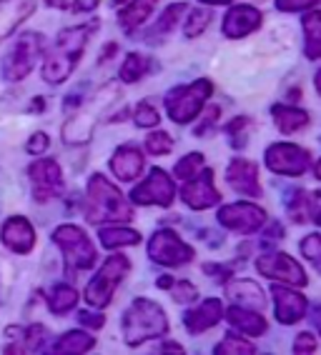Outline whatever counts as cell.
I'll list each match as a JSON object with an SVG mask.
<instances>
[{
    "mask_svg": "<svg viewBox=\"0 0 321 355\" xmlns=\"http://www.w3.org/2000/svg\"><path fill=\"white\" fill-rule=\"evenodd\" d=\"M148 255H151V260L158 263V266L179 268L193 260V248L181 241L176 230L160 228V230H156L154 238L148 241Z\"/></svg>",
    "mask_w": 321,
    "mask_h": 355,
    "instance_id": "9",
    "label": "cell"
},
{
    "mask_svg": "<svg viewBox=\"0 0 321 355\" xmlns=\"http://www.w3.org/2000/svg\"><path fill=\"white\" fill-rule=\"evenodd\" d=\"M316 178H319V180H321V160H319V163H316Z\"/></svg>",
    "mask_w": 321,
    "mask_h": 355,
    "instance_id": "53",
    "label": "cell"
},
{
    "mask_svg": "<svg viewBox=\"0 0 321 355\" xmlns=\"http://www.w3.org/2000/svg\"><path fill=\"white\" fill-rule=\"evenodd\" d=\"M226 295L233 305H241V308H263L266 305V295H263L261 288L254 283V280H233L226 288Z\"/></svg>",
    "mask_w": 321,
    "mask_h": 355,
    "instance_id": "25",
    "label": "cell"
},
{
    "mask_svg": "<svg viewBox=\"0 0 321 355\" xmlns=\"http://www.w3.org/2000/svg\"><path fill=\"white\" fill-rule=\"evenodd\" d=\"M28 178H31L33 198L38 203H48L53 198H60L65 191V180L60 165L53 158H40L35 163H31L28 168Z\"/></svg>",
    "mask_w": 321,
    "mask_h": 355,
    "instance_id": "10",
    "label": "cell"
},
{
    "mask_svg": "<svg viewBox=\"0 0 321 355\" xmlns=\"http://www.w3.org/2000/svg\"><path fill=\"white\" fill-rule=\"evenodd\" d=\"M131 218H133V210L116 185L101 173L90 175L88 191H85V220L93 225H103V223L131 220Z\"/></svg>",
    "mask_w": 321,
    "mask_h": 355,
    "instance_id": "2",
    "label": "cell"
},
{
    "mask_svg": "<svg viewBox=\"0 0 321 355\" xmlns=\"http://www.w3.org/2000/svg\"><path fill=\"white\" fill-rule=\"evenodd\" d=\"M213 353L216 355H254L256 348H254L249 340H244L241 336H236V333H229V336L213 348Z\"/></svg>",
    "mask_w": 321,
    "mask_h": 355,
    "instance_id": "34",
    "label": "cell"
},
{
    "mask_svg": "<svg viewBox=\"0 0 321 355\" xmlns=\"http://www.w3.org/2000/svg\"><path fill=\"white\" fill-rule=\"evenodd\" d=\"M294 353H316V338L311 333H302L294 340Z\"/></svg>",
    "mask_w": 321,
    "mask_h": 355,
    "instance_id": "48",
    "label": "cell"
},
{
    "mask_svg": "<svg viewBox=\"0 0 321 355\" xmlns=\"http://www.w3.org/2000/svg\"><path fill=\"white\" fill-rule=\"evenodd\" d=\"M246 125H249V118H233L229 125H226V133L231 138V146L233 148H241L244 146V135H246Z\"/></svg>",
    "mask_w": 321,
    "mask_h": 355,
    "instance_id": "42",
    "label": "cell"
},
{
    "mask_svg": "<svg viewBox=\"0 0 321 355\" xmlns=\"http://www.w3.org/2000/svg\"><path fill=\"white\" fill-rule=\"evenodd\" d=\"M148 70V60L141 55V53H129L126 55V60H123L121 65V73H118V78H121L123 83H135L141 80L143 76H146Z\"/></svg>",
    "mask_w": 321,
    "mask_h": 355,
    "instance_id": "33",
    "label": "cell"
},
{
    "mask_svg": "<svg viewBox=\"0 0 321 355\" xmlns=\"http://www.w3.org/2000/svg\"><path fill=\"white\" fill-rule=\"evenodd\" d=\"M48 148H51V138H48L43 130L33 133L31 138H28V143H26V150L31 153V155H40V153H45Z\"/></svg>",
    "mask_w": 321,
    "mask_h": 355,
    "instance_id": "46",
    "label": "cell"
},
{
    "mask_svg": "<svg viewBox=\"0 0 321 355\" xmlns=\"http://www.w3.org/2000/svg\"><path fill=\"white\" fill-rule=\"evenodd\" d=\"M78 303V291L73 286H65V283H58V286H53L51 293H48V308L51 313L56 315H65V313H71Z\"/></svg>",
    "mask_w": 321,
    "mask_h": 355,
    "instance_id": "31",
    "label": "cell"
},
{
    "mask_svg": "<svg viewBox=\"0 0 321 355\" xmlns=\"http://www.w3.org/2000/svg\"><path fill=\"white\" fill-rule=\"evenodd\" d=\"M96 348V338L85 333V330H68L58 340L53 343L51 353L56 355H68V353H88Z\"/></svg>",
    "mask_w": 321,
    "mask_h": 355,
    "instance_id": "27",
    "label": "cell"
},
{
    "mask_svg": "<svg viewBox=\"0 0 321 355\" xmlns=\"http://www.w3.org/2000/svg\"><path fill=\"white\" fill-rule=\"evenodd\" d=\"M133 121L138 128H156L160 123V113L148 101H141L138 105H135Z\"/></svg>",
    "mask_w": 321,
    "mask_h": 355,
    "instance_id": "40",
    "label": "cell"
},
{
    "mask_svg": "<svg viewBox=\"0 0 321 355\" xmlns=\"http://www.w3.org/2000/svg\"><path fill=\"white\" fill-rule=\"evenodd\" d=\"M146 150L151 155H168V153L174 150V138L166 130H154L146 138Z\"/></svg>",
    "mask_w": 321,
    "mask_h": 355,
    "instance_id": "38",
    "label": "cell"
},
{
    "mask_svg": "<svg viewBox=\"0 0 321 355\" xmlns=\"http://www.w3.org/2000/svg\"><path fill=\"white\" fill-rule=\"evenodd\" d=\"M0 241L8 250H13L18 255H28L35 248V228L33 223L23 216H13L3 223L0 230Z\"/></svg>",
    "mask_w": 321,
    "mask_h": 355,
    "instance_id": "16",
    "label": "cell"
},
{
    "mask_svg": "<svg viewBox=\"0 0 321 355\" xmlns=\"http://www.w3.org/2000/svg\"><path fill=\"white\" fill-rule=\"evenodd\" d=\"M316 223H319V225H321V210H319V213H316Z\"/></svg>",
    "mask_w": 321,
    "mask_h": 355,
    "instance_id": "54",
    "label": "cell"
},
{
    "mask_svg": "<svg viewBox=\"0 0 321 355\" xmlns=\"http://www.w3.org/2000/svg\"><path fill=\"white\" fill-rule=\"evenodd\" d=\"M96 31V23H83V26L63 28L58 33V38L53 43V48L45 53L43 60V80L51 85H60L71 78V73L76 70L78 60L83 58L85 43L90 40Z\"/></svg>",
    "mask_w": 321,
    "mask_h": 355,
    "instance_id": "1",
    "label": "cell"
},
{
    "mask_svg": "<svg viewBox=\"0 0 321 355\" xmlns=\"http://www.w3.org/2000/svg\"><path fill=\"white\" fill-rule=\"evenodd\" d=\"M168 333V318L160 305L148 298H138L123 313V340L129 348H138L141 343L154 340Z\"/></svg>",
    "mask_w": 321,
    "mask_h": 355,
    "instance_id": "3",
    "label": "cell"
},
{
    "mask_svg": "<svg viewBox=\"0 0 321 355\" xmlns=\"http://www.w3.org/2000/svg\"><path fill=\"white\" fill-rule=\"evenodd\" d=\"M98 238H101V245L108 248V250L141 243V233L138 230L129 228V225H110V223H103V228H98Z\"/></svg>",
    "mask_w": 321,
    "mask_h": 355,
    "instance_id": "28",
    "label": "cell"
},
{
    "mask_svg": "<svg viewBox=\"0 0 321 355\" xmlns=\"http://www.w3.org/2000/svg\"><path fill=\"white\" fill-rule=\"evenodd\" d=\"M201 168H204V155H201V153H188V155H183V158L176 163L174 173L181 180H191V178L199 175Z\"/></svg>",
    "mask_w": 321,
    "mask_h": 355,
    "instance_id": "36",
    "label": "cell"
},
{
    "mask_svg": "<svg viewBox=\"0 0 321 355\" xmlns=\"http://www.w3.org/2000/svg\"><path fill=\"white\" fill-rule=\"evenodd\" d=\"M181 200L193 210H206L221 203V193L213 188V171L204 168L196 178L186 180L181 188Z\"/></svg>",
    "mask_w": 321,
    "mask_h": 355,
    "instance_id": "15",
    "label": "cell"
},
{
    "mask_svg": "<svg viewBox=\"0 0 321 355\" xmlns=\"http://www.w3.org/2000/svg\"><path fill=\"white\" fill-rule=\"evenodd\" d=\"M51 238L63 253V263L68 273H81V270H90L96 266L98 253L83 228H78L73 223H63L53 230Z\"/></svg>",
    "mask_w": 321,
    "mask_h": 355,
    "instance_id": "4",
    "label": "cell"
},
{
    "mask_svg": "<svg viewBox=\"0 0 321 355\" xmlns=\"http://www.w3.org/2000/svg\"><path fill=\"white\" fill-rule=\"evenodd\" d=\"M263 23V15L254 6H233L224 18L226 38H246L254 31H258Z\"/></svg>",
    "mask_w": 321,
    "mask_h": 355,
    "instance_id": "19",
    "label": "cell"
},
{
    "mask_svg": "<svg viewBox=\"0 0 321 355\" xmlns=\"http://www.w3.org/2000/svg\"><path fill=\"white\" fill-rule=\"evenodd\" d=\"M201 123H199V128H196V135H206V133H211V128H213V123H216V118L221 115V108L219 105H208V108H204L201 110Z\"/></svg>",
    "mask_w": 321,
    "mask_h": 355,
    "instance_id": "44",
    "label": "cell"
},
{
    "mask_svg": "<svg viewBox=\"0 0 321 355\" xmlns=\"http://www.w3.org/2000/svg\"><path fill=\"white\" fill-rule=\"evenodd\" d=\"M302 255L321 273V233H311L302 241Z\"/></svg>",
    "mask_w": 321,
    "mask_h": 355,
    "instance_id": "39",
    "label": "cell"
},
{
    "mask_svg": "<svg viewBox=\"0 0 321 355\" xmlns=\"http://www.w3.org/2000/svg\"><path fill=\"white\" fill-rule=\"evenodd\" d=\"M271 118L281 133H296V130H304L308 125V113L302 108H294V105H274Z\"/></svg>",
    "mask_w": 321,
    "mask_h": 355,
    "instance_id": "29",
    "label": "cell"
},
{
    "mask_svg": "<svg viewBox=\"0 0 321 355\" xmlns=\"http://www.w3.org/2000/svg\"><path fill=\"white\" fill-rule=\"evenodd\" d=\"M156 6H158V0H131L129 6H123V10L118 13V23L126 33H133L135 28L146 23Z\"/></svg>",
    "mask_w": 321,
    "mask_h": 355,
    "instance_id": "26",
    "label": "cell"
},
{
    "mask_svg": "<svg viewBox=\"0 0 321 355\" xmlns=\"http://www.w3.org/2000/svg\"><path fill=\"white\" fill-rule=\"evenodd\" d=\"M221 318H224V303L219 298H206L199 308H191L183 315V323H186V330L191 336H199V333L211 330Z\"/></svg>",
    "mask_w": 321,
    "mask_h": 355,
    "instance_id": "23",
    "label": "cell"
},
{
    "mask_svg": "<svg viewBox=\"0 0 321 355\" xmlns=\"http://www.w3.org/2000/svg\"><path fill=\"white\" fill-rule=\"evenodd\" d=\"M43 51L45 38L40 33H23L13 43V48L6 53V58H3V78L10 83H18L26 76H31V70L35 68Z\"/></svg>",
    "mask_w": 321,
    "mask_h": 355,
    "instance_id": "6",
    "label": "cell"
},
{
    "mask_svg": "<svg viewBox=\"0 0 321 355\" xmlns=\"http://www.w3.org/2000/svg\"><path fill=\"white\" fill-rule=\"evenodd\" d=\"M48 8L56 10H73V13H90L98 6V0H45Z\"/></svg>",
    "mask_w": 321,
    "mask_h": 355,
    "instance_id": "41",
    "label": "cell"
},
{
    "mask_svg": "<svg viewBox=\"0 0 321 355\" xmlns=\"http://www.w3.org/2000/svg\"><path fill=\"white\" fill-rule=\"evenodd\" d=\"M206 6H226V3H231V0H201Z\"/></svg>",
    "mask_w": 321,
    "mask_h": 355,
    "instance_id": "51",
    "label": "cell"
},
{
    "mask_svg": "<svg viewBox=\"0 0 321 355\" xmlns=\"http://www.w3.org/2000/svg\"><path fill=\"white\" fill-rule=\"evenodd\" d=\"M211 93H213V85L206 78H199V80H193L191 85H183V88H174L166 96L168 118L174 123H179V125L191 123L204 110L206 98L211 96Z\"/></svg>",
    "mask_w": 321,
    "mask_h": 355,
    "instance_id": "7",
    "label": "cell"
},
{
    "mask_svg": "<svg viewBox=\"0 0 321 355\" xmlns=\"http://www.w3.org/2000/svg\"><path fill=\"white\" fill-rule=\"evenodd\" d=\"M256 270L263 278H271L281 283V286H294V288H304L308 283L304 268L296 263L291 255L279 253V250H271V253H263L256 258Z\"/></svg>",
    "mask_w": 321,
    "mask_h": 355,
    "instance_id": "11",
    "label": "cell"
},
{
    "mask_svg": "<svg viewBox=\"0 0 321 355\" xmlns=\"http://www.w3.org/2000/svg\"><path fill=\"white\" fill-rule=\"evenodd\" d=\"M10 345L6 353H40L48 345V330L40 323H33L28 328H8Z\"/></svg>",
    "mask_w": 321,
    "mask_h": 355,
    "instance_id": "21",
    "label": "cell"
},
{
    "mask_svg": "<svg viewBox=\"0 0 321 355\" xmlns=\"http://www.w3.org/2000/svg\"><path fill=\"white\" fill-rule=\"evenodd\" d=\"M208 23H211V10H208V8H196V10H191L186 26H183L186 38H196V35H201V33L208 28Z\"/></svg>",
    "mask_w": 321,
    "mask_h": 355,
    "instance_id": "37",
    "label": "cell"
},
{
    "mask_svg": "<svg viewBox=\"0 0 321 355\" xmlns=\"http://www.w3.org/2000/svg\"><path fill=\"white\" fill-rule=\"evenodd\" d=\"M131 270V260L126 255H110L101 268H98V273L90 278L88 288H85V303L90 308H96V311H103L106 305L113 300L116 295V288Z\"/></svg>",
    "mask_w": 321,
    "mask_h": 355,
    "instance_id": "5",
    "label": "cell"
},
{
    "mask_svg": "<svg viewBox=\"0 0 321 355\" xmlns=\"http://www.w3.org/2000/svg\"><path fill=\"white\" fill-rule=\"evenodd\" d=\"M314 198L308 196L304 191H294L291 193V200H289V218L294 223H306L314 213Z\"/></svg>",
    "mask_w": 321,
    "mask_h": 355,
    "instance_id": "32",
    "label": "cell"
},
{
    "mask_svg": "<svg viewBox=\"0 0 321 355\" xmlns=\"http://www.w3.org/2000/svg\"><path fill=\"white\" fill-rule=\"evenodd\" d=\"M226 183L241 196L258 198L261 196V183H258V165L254 160L233 158L226 171Z\"/></svg>",
    "mask_w": 321,
    "mask_h": 355,
    "instance_id": "17",
    "label": "cell"
},
{
    "mask_svg": "<svg viewBox=\"0 0 321 355\" xmlns=\"http://www.w3.org/2000/svg\"><path fill=\"white\" fill-rule=\"evenodd\" d=\"M156 283H158V288H171L174 286V278H171V275H160Z\"/></svg>",
    "mask_w": 321,
    "mask_h": 355,
    "instance_id": "50",
    "label": "cell"
},
{
    "mask_svg": "<svg viewBox=\"0 0 321 355\" xmlns=\"http://www.w3.org/2000/svg\"><path fill=\"white\" fill-rule=\"evenodd\" d=\"M160 353H183V348H181V345H176V343H166V345L160 348Z\"/></svg>",
    "mask_w": 321,
    "mask_h": 355,
    "instance_id": "49",
    "label": "cell"
},
{
    "mask_svg": "<svg viewBox=\"0 0 321 355\" xmlns=\"http://www.w3.org/2000/svg\"><path fill=\"white\" fill-rule=\"evenodd\" d=\"M146 168L143 153L135 146H121L113 155H110V173L121 180V183H131L141 175Z\"/></svg>",
    "mask_w": 321,
    "mask_h": 355,
    "instance_id": "22",
    "label": "cell"
},
{
    "mask_svg": "<svg viewBox=\"0 0 321 355\" xmlns=\"http://www.w3.org/2000/svg\"><path fill=\"white\" fill-rule=\"evenodd\" d=\"M319 333H321V325H319Z\"/></svg>",
    "mask_w": 321,
    "mask_h": 355,
    "instance_id": "55",
    "label": "cell"
},
{
    "mask_svg": "<svg viewBox=\"0 0 321 355\" xmlns=\"http://www.w3.org/2000/svg\"><path fill=\"white\" fill-rule=\"evenodd\" d=\"M35 13V0H0V43Z\"/></svg>",
    "mask_w": 321,
    "mask_h": 355,
    "instance_id": "20",
    "label": "cell"
},
{
    "mask_svg": "<svg viewBox=\"0 0 321 355\" xmlns=\"http://www.w3.org/2000/svg\"><path fill=\"white\" fill-rule=\"evenodd\" d=\"M219 223L224 228L233 230V233H244V235H251V233H258L263 228V223H266V213L263 208L254 203H231L226 205V208L219 210Z\"/></svg>",
    "mask_w": 321,
    "mask_h": 355,
    "instance_id": "14",
    "label": "cell"
},
{
    "mask_svg": "<svg viewBox=\"0 0 321 355\" xmlns=\"http://www.w3.org/2000/svg\"><path fill=\"white\" fill-rule=\"evenodd\" d=\"M321 0H277V8L283 13H299V10H308L316 8Z\"/></svg>",
    "mask_w": 321,
    "mask_h": 355,
    "instance_id": "45",
    "label": "cell"
},
{
    "mask_svg": "<svg viewBox=\"0 0 321 355\" xmlns=\"http://www.w3.org/2000/svg\"><path fill=\"white\" fill-rule=\"evenodd\" d=\"M226 320L231 323L233 330L244 333V336H263L266 333V318L254 308H241V305H231L226 311Z\"/></svg>",
    "mask_w": 321,
    "mask_h": 355,
    "instance_id": "24",
    "label": "cell"
},
{
    "mask_svg": "<svg viewBox=\"0 0 321 355\" xmlns=\"http://www.w3.org/2000/svg\"><path fill=\"white\" fill-rule=\"evenodd\" d=\"M263 160H266V168H269L271 173H281V175L296 178L308 171L311 153L294 146V143H274V146H269Z\"/></svg>",
    "mask_w": 321,
    "mask_h": 355,
    "instance_id": "12",
    "label": "cell"
},
{
    "mask_svg": "<svg viewBox=\"0 0 321 355\" xmlns=\"http://www.w3.org/2000/svg\"><path fill=\"white\" fill-rule=\"evenodd\" d=\"M271 295H274V305H277V320L281 325H294L306 315L308 303L302 293L291 291V288H281V283H279V286L271 288Z\"/></svg>",
    "mask_w": 321,
    "mask_h": 355,
    "instance_id": "18",
    "label": "cell"
},
{
    "mask_svg": "<svg viewBox=\"0 0 321 355\" xmlns=\"http://www.w3.org/2000/svg\"><path fill=\"white\" fill-rule=\"evenodd\" d=\"M314 85H316V93L321 96V70L316 73V78H314Z\"/></svg>",
    "mask_w": 321,
    "mask_h": 355,
    "instance_id": "52",
    "label": "cell"
},
{
    "mask_svg": "<svg viewBox=\"0 0 321 355\" xmlns=\"http://www.w3.org/2000/svg\"><path fill=\"white\" fill-rule=\"evenodd\" d=\"M78 323L83 325V328L98 330V328H103V323H106V315H103L101 311H98V313H93V311H81V313H78Z\"/></svg>",
    "mask_w": 321,
    "mask_h": 355,
    "instance_id": "47",
    "label": "cell"
},
{
    "mask_svg": "<svg viewBox=\"0 0 321 355\" xmlns=\"http://www.w3.org/2000/svg\"><path fill=\"white\" fill-rule=\"evenodd\" d=\"M186 8H188L186 3H174V6H168L166 10H163V15L158 18V23H156L154 35H168V33L179 26V20H181V15L186 13Z\"/></svg>",
    "mask_w": 321,
    "mask_h": 355,
    "instance_id": "35",
    "label": "cell"
},
{
    "mask_svg": "<svg viewBox=\"0 0 321 355\" xmlns=\"http://www.w3.org/2000/svg\"><path fill=\"white\" fill-rule=\"evenodd\" d=\"M304 53L308 60L321 58V10H311L304 15Z\"/></svg>",
    "mask_w": 321,
    "mask_h": 355,
    "instance_id": "30",
    "label": "cell"
},
{
    "mask_svg": "<svg viewBox=\"0 0 321 355\" xmlns=\"http://www.w3.org/2000/svg\"><path fill=\"white\" fill-rule=\"evenodd\" d=\"M116 96H118V90L113 88V85H106L88 105H83L73 118H68V123H65V128H63L65 143H68V146H85L90 140V135H93V128H96L98 118H101V110H106V105Z\"/></svg>",
    "mask_w": 321,
    "mask_h": 355,
    "instance_id": "8",
    "label": "cell"
},
{
    "mask_svg": "<svg viewBox=\"0 0 321 355\" xmlns=\"http://www.w3.org/2000/svg\"><path fill=\"white\" fill-rule=\"evenodd\" d=\"M174 300L181 305H186V303H193V300L199 298V291L193 288V283H188V280H181V283H174Z\"/></svg>",
    "mask_w": 321,
    "mask_h": 355,
    "instance_id": "43",
    "label": "cell"
},
{
    "mask_svg": "<svg viewBox=\"0 0 321 355\" xmlns=\"http://www.w3.org/2000/svg\"><path fill=\"white\" fill-rule=\"evenodd\" d=\"M174 196H176L174 180H171V175L166 171H160V168H154L151 175L131 191V200L135 205H160V208H168V205L174 203Z\"/></svg>",
    "mask_w": 321,
    "mask_h": 355,
    "instance_id": "13",
    "label": "cell"
}]
</instances>
